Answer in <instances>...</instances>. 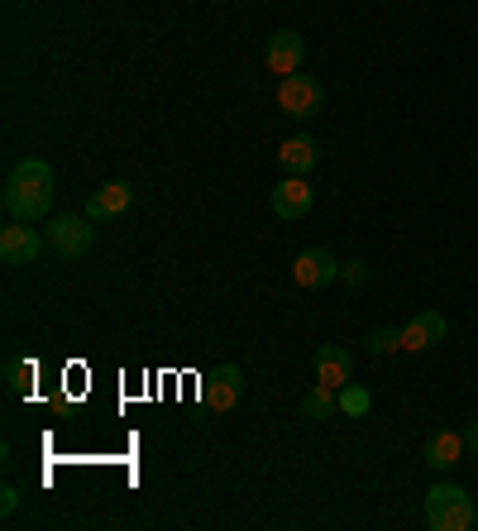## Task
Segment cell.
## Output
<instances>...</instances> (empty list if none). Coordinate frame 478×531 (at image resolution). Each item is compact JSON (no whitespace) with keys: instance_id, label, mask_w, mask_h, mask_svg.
Masks as SVG:
<instances>
[{"instance_id":"obj_16","label":"cell","mask_w":478,"mask_h":531,"mask_svg":"<svg viewBox=\"0 0 478 531\" xmlns=\"http://www.w3.org/2000/svg\"><path fill=\"white\" fill-rule=\"evenodd\" d=\"M369 407H373L369 388H359V383L340 388V417H369Z\"/></svg>"},{"instance_id":"obj_10","label":"cell","mask_w":478,"mask_h":531,"mask_svg":"<svg viewBox=\"0 0 478 531\" xmlns=\"http://www.w3.org/2000/svg\"><path fill=\"white\" fill-rule=\"evenodd\" d=\"M306 211H311V187H306V177L287 173L283 182L273 187V216H278V221H302Z\"/></svg>"},{"instance_id":"obj_19","label":"cell","mask_w":478,"mask_h":531,"mask_svg":"<svg viewBox=\"0 0 478 531\" xmlns=\"http://www.w3.org/2000/svg\"><path fill=\"white\" fill-rule=\"evenodd\" d=\"M15 508H20V488H10V484H5V488H0V512L10 517Z\"/></svg>"},{"instance_id":"obj_4","label":"cell","mask_w":478,"mask_h":531,"mask_svg":"<svg viewBox=\"0 0 478 531\" xmlns=\"http://www.w3.org/2000/svg\"><path fill=\"white\" fill-rule=\"evenodd\" d=\"M91 216H53L48 221V249L63 254V259H82L91 249Z\"/></svg>"},{"instance_id":"obj_1","label":"cell","mask_w":478,"mask_h":531,"mask_svg":"<svg viewBox=\"0 0 478 531\" xmlns=\"http://www.w3.org/2000/svg\"><path fill=\"white\" fill-rule=\"evenodd\" d=\"M53 192H58V182H53V168H48L44 158H24L15 163V173L5 177V216L10 221H44L48 211H53Z\"/></svg>"},{"instance_id":"obj_11","label":"cell","mask_w":478,"mask_h":531,"mask_svg":"<svg viewBox=\"0 0 478 531\" xmlns=\"http://www.w3.org/2000/svg\"><path fill=\"white\" fill-rule=\"evenodd\" d=\"M134 201V187L130 182H106V187H96L87 201V216L91 221H110V216H120V211H130Z\"/></svg>"},{"instance_id":"obj_3","label":"cell","mask_w":478,"mask_h":531,"mask_svg":"<svg viewBox=\"0 0 478 531\" xmlns=\"http://www.w3.org/2000/svg\"><path fill=\"white\" fill-rule=\"evenodd\" d=\"M278 106H283V115H292V120H311V115H321V106H326V87H321L316 77L292 72V77L278 82Z\"/></svg>"},{"instance_id":"obj_9","label":"cell","mask_w":478,"mask_h":531,"mask_svg":"<svg viewBox=\"0 0 478 531\" xmlns=\"http://www.w3.org/2000/svg\"><path fill=\"white\" fill-rule=\"evenodd\" d=\"M445 331H450V321H445L440 311H416L412 321L402 326V350H412V354L431 350V345L445 340Z\"/></svg>"},{"instance_id":"obj_17","label":"cell","mask_w":478,"mask_h":531,"mask_svg":"<svg viewBox=\"0 0 478 531\" xmlns=\"http://www.w3.org/2000/svg\"><path fill=\"white\" fill-rule=\"evenodd\" d=\"M402 350V331H392V326H378V331L369 335V354L373 359H383V354Z\"/></svg>"},{"instance_id":"obj_12","label":"cell","mask_w":478,"mask_h":531,"mask_svg":"<svg viewBox=\"0 0 478 531\" xmlns=\"http://www.w3.org/2000/svg\"><path fill=\"white\" fill-rule=\"evenodd\" d=\"M464 436L459 431H435L431 441H426V465L435 469V474H445V469H455L459 460H464Z\"/></svg>"},{"instance_id":"obj_2","label":"cell","mask_w":478,"mask_h":531,"mask_svg":"<svg viewBox=\"0 0 478 531\" xmlns=\"http://www.w3.org/2000/svg\"><path fill=\"white\" fill-rule=\"evenodd\" d=\"M426 522L431 531H469L474 527V498L459 484H435L426 493Z\"/></svg>"},{"instance_id":"obj_6","label":"cell","mask_w":478,"mask_h":531,"mask_svg":"<svg viewBox=\"0 0 478 531\" xmlns=\"http://www.w3.org/2000/svg\"><path fill=\"white\" fill-rule=\"evenodd\" d=\"M39 254H44V240H39V230H29V221H10L0 230V264L29 268Z\"/></svg>"},{"instance_id":"obj_7","label":"cell","mask_w":478,"mask_h":531,"mask_svg":"<svg viewBox=\"0 0 478 531\" xmlns=\"http://www.w3.org/2000/svg\"><path fill=\"white\" fill-rule=\"evenodd\" d=\"M201 398H206V407H216V412H235L239 398H244V369L239 364L211 369L206 383H201Z\"/></svg>"},{"instance_id":"obj_13","label":"cell","mask_w":478,"mask_h":531,"mask_svg":"<svg viewBox=\"0 0 478 531\" xmlns=\"http://www.w3.org/2000/svg\"><path fill=\"white\" fill-rule=\"evenodd\" d=\"M349 369H354L349 350H340V345H321V350H316V383H326V388H345Z\"/></svg>"},{"instance_id":"obj_14","label":"cell","mask_w":478,"mask_h":531,"mask_svg":"<svg viewBox=\"0 0 478 531\" xmlns=\"http://www.w3.org/2000/svg\"><path fill=\"white\" fill-rule=\"evenodd\" d=\"M278 158H283V168L292 177H306L311 168H316V158H321V149H316V139H306V134H297V139H287L283 149H278Z\"/></svg>"},{"instance_id":"obj_21","label":"cell","mask_w":478,"mask_h":531,"mask_svg":"<svg viewBox=\"0 0 478 531\" xmlns=\"http://www.w3.org/2000/svg\"><path fill=\"white\" fill-rule=\"evenodd\" d=\"M464 445H469V450H478V421H469V431H464Z\"/></svg>"},{"instance_id":"obj_15","label":"cell","mask_w":478,"mask_h":531,"mask_svg":"<svg viewBox=\"0 0 478 531\" xmlns=\"http://www.w3.org/2000/svg\"><path fill=\"white\" fill-rule=\"evenodd\" d=\"M297 412H302V421H330L335 412H340V388H326V383H316L311 393H302Z\"/></svg>"},{"instance_id":"obj_5","label":"cell","mask_w":478,"mask_h":531,"mask_svg":"<svg viewBox=\"0 0 478 531\" xmlns=\"http://www.w3.org/2000/svg\"><path fill=\"white\" fill-rule=\"evenodd\" d=\"M302 58H306V44L297 29H278V34H268V44H263V67L273 72V77H292V72H302Z\"/></svg>"},{"instance_id":"obj_20","label":"cell","mask_w":478,"mask_h":531,"mask_svg":"<svg viewBox=\"0 0 478 531\" xmlns=\"http://www.w3.org/2000/svg\"><path fill=\"white\" fill-rule=\"evenodd\" d=\"M10 378H15V393H24L29 388L24 378H34V364H10Z\"/></svg>"},{"instance_id":"obj_18","label":"cell","mask_w":478,"mask_h":531,"mask_svg":"<svg viewBox=\"0 0 478 531\" xmlns=\"http://www.w3.org/2000/svg\"><path fill=\"white\" fill-rule=\"evenodd\" d=\"M340 278H345V283H354V288H359V283H364V278H369V264H364V259H349V264H340Z\"/></svg>"},{"instance_id":"obj_8","label":"cell","mask_w":478,"mask_h":531,"mask_svg":"<svg viewBox=\"0 0 478 531\" xmlns=\"http://www.w3.org/2000/svg\"><path fill=\"white\" fill-rule=\"evenodd\" d=\"M292 278H297V288H326V283L340 278V264H335V254H326V249H302L292 259Z\"/></svg>"}]
</instances>
